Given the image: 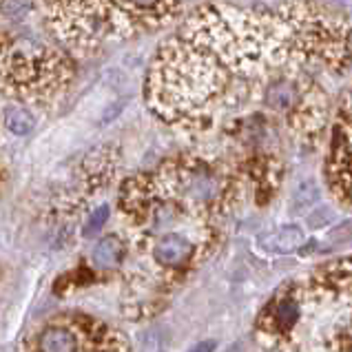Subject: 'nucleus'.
Segmentation results:
<instances>
[{
	"mask_svg": "<svg viewBox=\"0 0 352 352\" xmlns=\"http://www.w3.org/2000/svg\"><path fill=\"white\" fill-rule=\"evenodd\" d=\"M297 317H299V306L290 299H281L279 304L273 308V319H275L277 328H281V330L293 326L297 321Z\"/></svg>",
	"mask_w": 352,
	"mask_h": 352,
	"instance_id": "obj_9",
	"label": "nucleus"
},
{
	"mask_svg": "<svg viewBox=\"0 0 352 352\" xmlns=\"http://www.w3.org/2000/svg\"><path fill=\"white\" fill-rule=\"evenodd\" d=\"M69 60L32 38H0V89L20 98L45 96L67 82Z\"/></svg>",
	"mask_w": 352,
	"mask_h": 352,
	"instance_id": "obj_2",
	"label": "nucleus"
},
{
	"mask_svg": "<svg viewBox=\"0 0 352 352\" xmlns=\"http://www.w3.org/2000/svg\"><path fill=\"white\" fill-rule=\"evenodd\" d=\"M78 337L65 326H49L38 337V352H78Z\"/></svg>",
	"mask_w": 352,
	"mask_h": 352,
	"instance_id": "obj_6",
	"label": "nucleus"
},
{
	"mask_svg": "<svg viewBox=\"0 0 352 352\" xmlns=\"http://www.w3.org/2000/svg\"><path fill=\"white\" fill-rule=\"evenodd\" d=\"M215 350V341H199L197 346H193L188 352H213Z\"/></svg>",
	"mask_w": 352,
	"mask_h": 352,
	"instance_id": "obj_12",
	"label": "nucleus"
},
{
	"mask_svg": "<svg viewBox=\"0 0 352 352\" xmlns=\"http://www.w3.org/2000/svg\"><path fill=\"white\" fill-rule=\"evenodd\" d=\"M179 182V193L190 202H210L219 195V179L202 166L184 170Z\"/></svg>",
	"mask_w": 352,
	"mask_h": 352,
	"instance_id": "obj_3",
	"label": "nucleus"
},
{
	"mask_svg": "<svg viewBox=\"0 0 352 352\" xmlns=\"http://www.w3.org/2000/svg\"><path fill=\"white\" fill-rule=\"evenodd\" d=\"M122 107H124V102H113V104L109 107L107 111H104V116H102V122L107 124V122H111V120H116V118L120 116V111H122Z\"/></svg>",
	"mask_w": 352,
	"mask_h": 352,
	"instance_id": "obj_11",
	"label": "nucleus"
},
{
	"mask_svg": "<svg viewBox=\"0 0 352 352\" xmlns=\"http://www.w3.org/2000/svg\"><path fill=\"white\" fill-rule=\"evenodd\" d=\"M350 60L348 20L310 0L275 9L206 5L160 47L148 102L168 122L202 126L248 85L299 69L344 72Z\"/></svg>",
	"mask_w": 352,
	"mask_h": 352,
	"instance_id": "obj_1",
	"label": "nucleus"
},
{
	"mask_svg": "<svg viewBox=\"0 0 352 352\" xmlns=\"http://www.w3.org/2000/svg\"><path fill=\"white\" fill-rule=\"evenodd\" d=\"M190 253H193V246H190V241L179 233H168L153 246V259L160 266H166V268L182 266L190 257Z\"/></svg>",
	"mask_w": 352,
	"mask_h": 352,
	"instance_id": "obj_4",
	"label": "nucleus"
},
{
	"mask_svg": "<svg viewBox=\"0 0 352 352\" xmlns=\"http://www.w3.org/2000/svg\"><path fill=\"white\" fill-rule=\"evenodd\" d=\"M306 244V233L299 226H284L259 239V246L270 253H293Z\"/></svg>",
	"mask_w": 352,
	"mask_h": 352,
	"instance_id": "obj_5",
	"label": "nucleus"
},
{
	"mask_svg": "<svg viewBox=\"0 0 352 352\" xmlns=\"http://www.w3.org/2000/svg\"><path fill=\"white\" fill-rule=\"evenodd\" d=\"M107 219H109V206L107 204L98 206L82 226V237H87V239L96 237L100 230H102V226L107 224Z\"/></svg>",
	"mask_w": 352,
	"mask_h": 352,
	"instance_id": "obj_10",
	"label": "nucleus"
},
{
	"mask_svg": "<svg viewBox=\"0 0 352 352\" xmlns=\"http://www.w3.org/2000/svg\"><path fill=\"white\" fill-rule=\"evenodd\" d=\"M3 118H5V126L12 131L14 135H29L36 124L34 116L23 107H7Z\"/></svg>",
	"mask_w": 352,
	"mask_h": 352,
	"instance_id": "obj_8",
	"label": "nucleus"
},
{
	"mask_svg": "<svg viewBox=\"0 0 352 352\" xmlns=\"http://www.w3.org/2000/svg\"><path fill=\"white\" fill-rule=\"evenodd\" d=\"M124 255V246L116 235L102 237L91 250V259L98 268H113L120 264V259Z\"/></svg>",
	"mask_w": 352,
	"mask_h": 352,
	"instance_id": "obj_7",
	"label": "nucleus"
}]
</instances>
